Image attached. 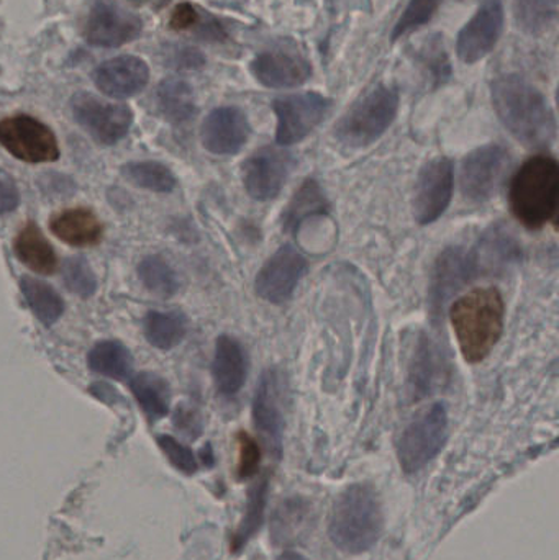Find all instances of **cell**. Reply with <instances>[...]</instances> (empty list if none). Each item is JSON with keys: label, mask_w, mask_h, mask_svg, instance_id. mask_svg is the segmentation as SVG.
Wrapping results in <instances>:
<instances>
[{"label": "cell", "mask_w": 559, "mask_h": 560, "mask_svg": "<svg viewBox=\"0 0 559 560\" xmlns=\"http://www.w3.org/2000/svg\"><path fill=\"white\" fill-rule=\"evenodd\" d=\"M496 114L515 140L531 148H547L557 137V120L545 95L521 75L492 82Z\"/></svg>", "instance_id": "obj_1"}, {"label": "cell", "mask_w": 559, "mask_h": 560, "mask_svg": "<svg viewBox=\"0 0 559 560\" xmlns=\"http://www.w3.org/2000/svg\"><path fill=\"white\" fill-rule=\"evenodd\" d=\"M459 351L466 361H485L504 331L505 305L496 287H481L459 296L450 308Z\"/></svg>", "instance_id": "obj_2"}, {"label": "cell", "mask_w": 559, "mask_h": 560, "mask_svg": "<svg viewBox=\"0 0 559 560\" xmlns=\"http://www.w3.org/2000/svg\"><path fill=\"white\" fill-rule=\"evenodd\" d=\"M384 532L380 493L370 483L348 487L331 510L328 535L335 548L347 555L371 551Z\"/></svg>", "instance_id": "obj_3"}, {"label": "cell", "mask_w": 559, "mask_h": 560, "mask_svg": "<svg viewBox=\"0 0 559 560\" xmlns=\"http://www.w3.org/2000/svg\"><path fill=\"white\" fill-rule=\"evenodd\" d=\"M559 167L554 158L538 154L522 164L511 184V209L531 230L554 222L558 213Z\"/></svg>", "instance_id": "obj_4"}, {"label": "cell", "mask_w": 559, "mask_h": 560, "mask_svg": "<svg viewBox=\"0 0 559 560\" xmlns=\"http://www.w3.org/2000/svg\"><path fill=\"white\" fill-rule=\"evenodd\" d=\"M397 110H399L397 91L380 85L364 95L343 115L335 128V135L347 147H370L386 133L387 128L396 120Z\"/></svg>", "instance_id": "obj_5"}, {"label": "cell", "mask_w": 559, "mask_h": 560, "mask_svg": "<svg viewBox=\"0 0 559 560\" xmlns=\"http://www.w3.org/2000/svg\"><path fill=\"white\" fill-rule=\"evenodd\" d=\"M449 438V413L443 404H435L404 430L397 443V457L406 474H416L432 463Z\"/></svg>", "instance_id": "obj_6"}, {"label": "cell", "mask_w": 559, "mask_h": 560, "mask_svg": "<svg viewBox=\"0 0 559 560\" xmlns=\"http://www.w3.org/2000/svg\"><path fill=\"white\" fill-rule=\"evenodd\" d=\"M0 144L16 160L30 164L51 163L59 158L51 128L30 115L0 120Z\"/></svg>", "instance_id": "obj_7"}, {"label": "cell", "mask_w": 559, "mask_h": 560, "mask_svg": "<svg viewBox=\"0 0 559 560\" xmlns=\"http://www.w3.org/2000/svg\"><path fill=\"white\" fill-rule=\"evenodd\" d=\"M328 108H330V101L317 92L276 98L272 104V110L278 118L276 141L281 147L301 143L321 125Z\"/></svg>", "instance_id": "obj_8"}, {"label": "cell", "mask_w": 559, "mask_h": 560, "mask_svg": "<svg viewBox=\"0 0 559 560\" xmlns=\"http://www.w3.org/2000/svg\"><path fill=\"white\" fill-rule=\"evenodd\" d=\"M75 121L102 144H115L130 130L133 114L124 104H108L95 95L81 92L71 102Z\"/></svg>", "instance_id": "obj_9"}, {"label": "cell", "mask_w": 559, "mask_h": 560, "mask_svg": "<svg viewBox=\"0 0 559 560\" xmlns=\"http://www.w3.org/2000/svg\"><path fill=\"white\" fill-rule=\"evenodd\" d=\"M455 171L449 158L429 161L417 177L414 217L420 225L436 222L452 202Z\"/></svg>", "instance_id": "obj_10"}, {"label": "cell", "mask_w": 559, "mask_h": 560, "mask_svg": "<svg viewBox=\"0 0 559 560\" xmlns=\"http://www.w3.org/2000/svg\"><path fill=\"white\" fill-rule=\"evenodd\" d=\"M294 167L289 151L266 147L256 151L243 166V184L249 197L259 202L276 199Z\"/></svg>", "instance_id": "obj_11"}, {"label": "cell", "mask_w": 559, "mask_h": 560, "mask_svg": "<svg viewBox=\"0 0 559 560\" xmlns=\"http://www.w3.org/2000/svg\"><path fill=\"white\" fill-rule=\"evenodd\" d=\"M504 30L502 0H481L473 19L463 26L456 42L459 59L466 65L485 59L498 45Z\"/></svg>", "instance_id": "obj_12"}, {"label": "cell", "mask_w": 559, "mask_h": 560, "mask_svg": "<svg viewBox=\"0 0 559 560\" xmlns=\"http://www.w3.org/2000/svg\"><path fill=\"white\" fill-rule=\"evenodd\" d=\"M509 154L499 144H486L469 153L463 161L462 192L471 202L482 203L491 199L502 179Z\"/></svg>", "instance_id": "obj_13"}, {"label": "cell", "mask_w": 559, "mask_h": 560, "mask_svg": "<svg viewBox=\"0 0 559 560\" xmlns=\"http://www.w3.org/2000/svg\"><path fill=\"white\" fill-rule=\"evenodd\" d=\"M307 261L294 246H282L266 261L256 278V293L269 303L291 299L299 280L305 275Z\"/></svg>", "instance_id": "obj_14"}, {"label": "cell", "mask_w": 559, "mask_h": 560, "mask_svg": "<svg viewBox=\"0 0 559 560\" xmlns=\"http://www.w3.org/2000/svg\"><path fill=\"white\" fill-rule=\"evenodd\" d=\"M476 276L471 252L455 246L445 249L436 259L430 280L429 303L433 318H439L449 300Z\"/></svg>", "instance_id": "obj_15"}, {"label": "cell", "mask_w": 559, "mask_h": 560, "mask_svg": "<svg viewBox=\"0 0 559 560\" xmlns=\"http://www.w3.org/2000/svg\"><path fill=\"white\" fill-rule=\"evenodd\" d=\"M450 369L445 352L439 342L433 341L426 332L419 336L412 358H410L409 374H407V390L414 401L422 400L439 392L449 381Z\"/></svg>", "instance_id": "obj_16"}, {"label": "cell", "mask_w": 559, "mask_h": 560, "mask_svg": "<svg viewBox=\"0 0 559 560\" xmlns=\"http://www.w3.org/2000/svg\"><path fill=\"white\" fill-rule=\"evenodd\" d=\"M249 131L248 117L242 108L220 107L207 115L200 138L203 148L210 153L229 156L245 147Z\"/></svg>", "instance_id": "obj_17"}, {"label": "cell", "mask_w": 559, "mask_h": 560, "mask_svg": "<svg viewBox=\"0 0 559 560\" xmlns=\"http://www.w3.org/2000/svg\"><path fill=\"white\" fill-rule=\"evenodd\" d=\"M282 382L276 369H268L259 378L253 400V420L259 433L268 440L269 446L276 456H281L282 430Z\"/></svg>", "instance_id": "obj_18"}, {"label": "cell", "mask_w": 559, "mask_h": 560, "mask_svg": "<svg viewBox=\"0 0 559 560\" xmlns=\"http://www.w3.org/2000/svg\"><path fill=\"white\" fill-rule=\"evenodd\" d=\"M92 79L102 94L112 98H130L147 88L150 68L138 56H117L102 62Z\"/></svg>", "instance_id": "obj_19"}, {"label": "cell", "mask_w": 559, "mask_h": 560, "mask_svg": "<svg viewBox=\"0 0 559 560\" xmlns=\"http://www.w3.org/2000/svg\"><path fill=\"white\" fill-rule=\"evenodd\" d=\"M141 32V20L130 12L107 3H98L92 10L85 25V38L101 48H118L137 38Z\"/></svg>", "instance_id": "obj_20"}, {"label": "cell", "mask_w": 559, "mask_h": 560, "mask_svg": "<svg viewBox=\"0 0 559 560\" xmlns=\"http://www.w3.org/2000/svg\"><path fill=\"white\" fill-rule=\"evenodd\" d=\"M255 78L266 88H299L312 75V66L307 59L289 51H265L252 62Z\"/></svg>", "instance_id": "obj_21"}, {"label": "cell", "mask_w": 559, "mask_h": 560, "mask_svg": "<svg viewBox=\"0 0 559 560\" xmlns=\"http://www.w3.org/2000/svg\"><path fill=\"white\" fill-rule=\"evenodd\" d=\"M478 275H502L521 259V248L508 232L496 226L471 252Z\"/></svg>", "instance_id": "obj_22"}, {"label": "cell", "mask_w": 559, "mask_h": 560, "mask_svg": "<svg viewBox=\"0 0 559 560\" xmlns=\"http://www.w3.org/2000/svg\"><path fill=\"white\" fill-rule=\"evenodd\" d=\"M212 374L217 390L225 397H233L242 390L246 381V355L236 339L230 336L217 339Z\"/></svg>", "instance_id": "obj_23"}, {"label": "cell", "mask_w": 559, "mask_h": 560, "mask_svg": "<svg viewBox=\"0 0 559 560\" xmlns=\"http://www.w3.org/2000/svg\"><path fill=\"white\" fill-rule=\"evenodd\" d=\"M49 226L61 242L78 248L98 245L104 236V225L101 220L92 210L84 207L62 210L58 215L53 217Z\"/></svg>", "instance_id": "obj_24"}, {"label": "cell", "mask_w": 559, "mask_h": 560, "mask_svg": "<svg viewBox=\"0 0 559 560\" xmlns=\"http://www.w3.org/2000/svg\"><path fill=\"white\" fill-rule=\"evenodd\" d=\"M13 252L23 265L42 276L53 275L58 266L55 249L49 245L38 225L33 222L26 223L20 230L13 242Z\"/></svg>", "instance_id": "obj_25"}, {"label": "cell", "mask_w": 559, "mask_h": 560, "mask_svg": "<svg viewBox=\"0 0 559 560\" xmlns=\"http://www.w3.org/2000/svg\"><path fill=\"white\" fill-rule=\"evenodd\" d=\"M328 203L321 186L314 179H307L282 213V226L286 232L295 233L307 220L327 213Z\"/></svg>", "instance_id": "obj_26"}, {"label": "cell", "mask_w": 559, "mask_h": 560, "mask_svg": "<svg viewBox=\"0 0 559 560\" xmlns=\"http://www.w3.org/2000/svg\"><path fill=\"white\" fill-rule=\"evenodd\" d=\"M92 371L115 381H127L133 372V355L118 341H102L88 355Z\"/></svg>", "instance_id": "obj_27"}, {"label": "cell", "mask_w": 559, "mask_h": 560, "mask_svg": "<svg viewBox=\"0 0 559 560\" xmlns=\"http://www.w3.org/2000/svg\"><path fill=\"white\" fill-rule=\"evenodd\" d=\"M131 392L150 420L166 417L171 405V387L166 378L154 372H141L131 381Z\"/></svg>", "instance_id": "obj_28"}, {"label": "cell", "mask_w": 559, "mask_h": 560, "mask_svg": "<svg viewBox=\"0 0 559 560\" xmlns=\"http://www.w3.org/2000/svg\"><path fill=\"white\" fill-rule=\"evenodd\" d=\"M158 102L167 120L184 124L196 114L194 92L187 82L180 79H166L158 89Z\"/></svg>", "instance_id": "obj_29"}, {"label": "cell", "mask_w": 559, "mask_h": 560, "mask_svg": "<svg viewBox=\"0 0 559 560\" xmlns=\"http://www.w3.org/2000/svg\"><path fill=\"white\" fill-rule=\"evenodd\" d=\"M20 287L30 308L43 325L51 326L65 312V302L48 283L38 279L22 278Z\"/></svg>", "instance_id": "obj_30"}, {"label": "cell", "mask_w": 559, "mask_h": 560, "mask_svg": "<svg viewBox=\"0 0 559 560\" xmlns=\"http://www.w3.org/2000/svg\"><path fill=\"white\" fill-rule=\"evenodd\" d=\"M186 318L180 313H148L144 319V336L158 349H171L186 336Z\"/></svg>", "instance_id": "obj_31"}, {"label": "cell", "mask_w": 559, "mask_h": 560, "mask_svg": "<svg viewBox=\"0 0 559 560\" xmlns=\"http://www.w3.org/2000/svg\"><path fill=\"white\" fill-rule=\"evenodd\" d=\"M557 0H514L515 20L528 35H544L557 19Z\"/></svg>", "instance_id": "obj_32"}, {"label": "cell", "mask_w": 559, "mask_h": 560, "mask_svg": "<svg viewBox=\"0 0 559 560\" xmlns=\"http://www.w3.org/2000/svg\"><path fill=\"white\" fill-rule=\"evenodd\" d=\"M121 173L135 186L153 190V192H171L176 186L174 174L164 164L154 163V161L127 164Z\"/></svg>", "instance_id": "obj_33"}, {"label": "cell", "mask_w": 559, "mask_h": 560, "mask_svg": "<svg viewBox=\"0 0 559 560\" xmlns=\"http://www.w3.org/2000/svg\"><path fill=\"white\" fill-rule=\"evenodd\" d=\"M138 276L143 285L153 295L161 296V299L173 296L179 289V279H177L176 272L160 256H150L144 259L138 268Z\"/></svg>", "instance_id": "obj_34"}, {"label": "cell", "mask_w": 559, "mask_h": 560, "mask_svg": "<svg viewBox=\"0 0 559 560\" xmlns=\"http://www.w3.org/2000/svg\"><path fill=\"white\" fill-rule=\"evenodd\" d=\"M266 500H268V482L263 480L258 486L253 487L249 492L248 505L245 510V518L240 525L238 532L233 536V549H242L253 538L263 523L265 515Z\"/></svg>", "instance_id": "obj_35"}, {"label": "cell", "mask_w": 559, "mask_h": 560, "mask_svg": "<svg viewBox=\"0 0 559 560\" xmlns=\"http://www.w3.org/2000/svg\"><path fill=\"white\" fill-rule=\"evenodd\" d=\"M440 2L442 0H410L399 22L396 23L393 33L394 39L400 38V36L407 35L414 30H419L420 26L430 22L439 10Z\"/></svg>", "instance_id": "obj_36"}, {"label": "cell", "mask_w": 559, "mask_h": 560, "mask_svg": "<svg viewBox=\"0 0 559 560\" xmlns=\"http://www.w3.org/2000/svg\"><path fill=\"white\" fill-rule=\"evenodd\" d=\"M65 283L79 296H91L97 289V280L84 258L69 259L65 265Z\"/></svg>", "instance_id": "obj_37"}, {"label": "cell", "mask_w": 559, "mask_h": 560, "mask_svg": "<svg viewBox=\"0 0 559 560\" xmlns=\"http://www.w3.org/2000/svg\"><path fill=\"white\" fill-rule=\"evenodd\" d=\"M238 443V466H236V474L240 480L252 479L258 474L259 464H261V450L256 440H253L248 433L242 431L236 436Z\"/></svg>", "instance_id": "obj_38"}, {"label": "cell", "mask_w": 559, "mask_h": 560, "mask_svg": "<svg viewBox=\"0 0 559 560\" xmlns=\"http://www.w3.org/2000/svg\"><path fill=\"white\" fill-rule=\"evenodd\" d=\"M158 444H160L163 453L166 454L170 463L173 464L177 470H180V472L193 476V474H196L197 469H199V463H197L193 451L184 446V444H180L179 441L163 434V436L158 438Z\"/></svg>", "instance_id": "obj_39"}, {"label": "cell", "mask_w": 559, "mask_h": 560, "mask_svg": "<svg viewBox=\"0 0 559 560\" xmlns=\"http://www.w3.org/2000/svg\"><path fill=\"white\" fill-rule=\"evenodd\" d=\"M176 427L179 428L184 433L190 434V436H197L200 433V420L197 417L196 411L189 410H177L176 413Z\"/></svg>", "instance_id": "obj_40"}, {"label": "cell", "mask_w": 559, "mask_h": 560, "mask_svg": "<svg viewBox=\"0 0 559 560\" xmlns=\"http://www.w3.org/2000/svg\"><path fill=\"white\" fill-rule=\"evenodd\" d=\"M20 196L13 184L0 180V215L12 212L19 206Z\"/></svg>", "instance_id": "obj_41"}, {"label": "cell", "mask_w": 559, "mask_h": 560, "mask_svg": "<svg viewBox=\"0 0 559 560\" xmlns=\"http://www.w3.org/2000/svg\"><path fill=\"white\" fill-rule=\"evenodd\" d=\"M196 20V10H194L189 3H183V5H179L176 10H174L173 20H171V23H173L174 28L183 30L193 25Z\"/></svg>", "instance_id": "obj_42"}, {"label": "cell", "mask_w": 559, "mask_h": 560, "mask_svg": "<svg viewBox=\"0 0 559 560\" xmlns=\"http://www.w3.org/2000/svg\"><path fill=\"white\" fill-rule=\"evenodd\" d=\"M278 560H308V559L304 558V556H302V555H299V552L286 551V552H282L281 556H279Z\"/></svg>", "instance_id": "obj_43"}]
</instances>
